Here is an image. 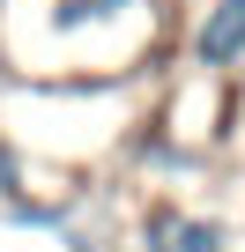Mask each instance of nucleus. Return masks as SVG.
<instances>
[{
	"label": "nucleus",
	"mask_w": 245,
	"mask_h": 252,
	"mask_svg": "<svg viewBox=\"0 0 245 252\" xmlns=\"http://www.w3.org/2000/svg\"><path fill=\"white\" fill-rule=\"evenodd\" d=\"M67 252H111L104 237H89V230H67Z\"/></svg>",
	"instance_id": "obj_4"
},
{
	"label": "nucleus",
	"mask_w": 245,
	"mask_h": 252,
	"mask_svg": "<svg viewBox=\"0 0 245 252\" xmlns=\"http://www.w3.org/2000/svg\"><path fill=\"white\" fill-rule=\"evenodd\" d=\"M15 200H30V163L15 134H0V208H15Z\"/></svg>",
	"instance_id": "obj_3"
},
{
	"label": "nucleus",
	"mask_w": 245,
	"mask_h": 252,
	"mask_svg": "<svg viewBox=\"0 0 245 252\" xmlns=\"http://www.w3.org/2000/svg\"><path fill=\"white\" fill-rule=\"evenodd\" d=\"M134 252H238V230L208 208H178V200H149L134 222Z\"/></svg>",
	"instance_id": "obj_1"
},
{
	"label": "nucleus",
	"mask_w": 245,
	"mask_h": 252,
	"mask_svg": "<svg viewBox=\"0 0 245 252\" xmlns=\"http://www.w3.org/2000/svg\"><path fill=\"white\" fill-rule=\"evenodd\" d=\"M186 52H193V74L245 67V0H208L201 23H193V37H186Z\"/></svg>",
	"instance_id": "obj_2"
}]
</instances>
